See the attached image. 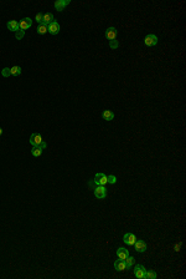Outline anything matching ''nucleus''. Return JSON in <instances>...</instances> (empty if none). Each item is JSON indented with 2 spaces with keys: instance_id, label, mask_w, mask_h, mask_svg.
Here are the masks:
<instances>
[{
  "instance_id": "obj_1",
  "label": "nucleus",
  "mask_w": 186,
  "mask_h": 279,
  "mask_svg": "<svg viewBox=\"0 0 186 279\" xmlns=\"http://www.w3.org/2000/svg\"><path fill=\"white\" fill-rule=\"evenodd\" d=\"M157 36L154 35V34H149V35H146L145 39H144V44L146 46H155L156 44H157Z\"/></svg>"
},
{
  "instance_id": "obj_2",
  "label": "nucleus",
  "mask_w": 186,
  "mask_h": 279,
  "mask_svg": "<svg viewBox=\"0 0 186 279\" xmlns=\"http://www.w3.org/2000/svg\"><path fill=\"white\" fill-rule=\"evenodd\" d=\"M94 196L98 199H103L107 197V189L104 188V186H97L94 188Z\"/></svg>"
},
{
  "instance_id": "obj_3",
  "label": "nucleus",
  "mask_w": 186,
  "mask_h": 279,
  "mask_svg": "<svg viewBox=\"0 0 186 279\" xmlns=\"http://www.w3.org/2000/svg\"><path fill=\"white\" fill-rule=\"evenodd\" d=\"M93 182L97 186H104V185H107V183H108V182H107V175H104V173H97L94 176Z\"/></svg>"
},
{
  "instance_id": "obj_4",
  "label": "nucleus",
  "mask_w": 186,
  "mask_h": 279,
  "mask_svg": "<svg viewBox=\"0 0 186 279\" xmlns=\"http://www.w3.org/2000/svg\"><path fill=\"white\" fill-rule=\"evenodd\" d=\"M134 247L138 253H144L145 250L148 249V245H146V243L144 241H142V239H137L134 243Z\"/></svg>"
},
{
  "instance_id": "obj_5",
  "label": "nucleus",
  "mask_w": 186,
  "mask_h": 279,
  "mask_svg": "<svg viewBox=\"0 0 186 279\" xmlns=\"http://www.w3.org/2000/svg\"><path fill=\"white\" fill-rule=\"evenodd\" d=\"M145 273H146V269L144 268V265H142V264L135 265V268H134V275L137 278H139V279L145 278Z\"/></svg>"
},
{
  "instance_id": "obj_6",
  "label": "nucleus",
  "mask_w": 186,
  "mask_h": 279,
  "mask_svg": "<svg viewBox=\"0 0 186 279\" xmlns=\"http://www.w3.org/2000/svg\"><path fill=\"white\" fill-rule=\"evenodd\" d=\"M47 32H50V34H52V35L58 34L60 32V24L56 20H53L51 24L47 25Z\"/></svg>"
},
{
  "instance_id": "obj_7",
  "label": "nucleus",
  "mask_w": 186,
  "mask_h": 279,
  "mask_svg": "<svg viewBox=\"0 0 186 279\" xmlns=\"http://www.w3.org/2000/svg\"><path fill=\"white\" fill-rule=\"evenodd\" d=\"M135 241H137V237H135V234H133V233H125L123 237V242L128 245H134Z\"/></svg>"
},
{
  "instance_id": "obj_8",
  "label": "nucleus",
  "mask_w": 186,
  "mask_h": 279,
  "mask_svg": "<svg viewBox=\"0 0 186 279\" xmlns=\"http://www.w3.org/2000/svg\"><path fill=\"white\" fill-rule=\"evenodd\" d=\"M30 143L32 146H40L42 143V137L40 133H32L30 136Z\"/></svg>"
},
{
  "instance_id": "obj_9",
  "label": "nucleus",
  "mask_w": 186,
  "mask_h": 279,
  "mask_svg": "<svg viewBox=\"0 0 186 279\" xmlns=\"http://www.w3.org/2000/svg\"><path fill=\"white\" fill-rule=\"evenodd\" d=\"M117 29L115 27H113V26H110V27H108V29L105 30V37L108 39L109 41H112V40H115V37H117Z\"/></svg>"
},
{
  "instance_id": "obj_10",
  "label": "nucleus",
  "mask_w": 186,
  "mask_h": 279,
  "mask_svg": "<svg viewBox=\"0 0 186 279\" xmlns=\"http://www.w3.org/2000/svg\"><path fill=\"white\" fill-rule=\"evenodd\" d=\"M31 25H32V20L30 19V18H24L22 19L20 23H19V26H20V29L21 30H26V29H30L31 27Z\"/></svg>"
},
{
  "instance_id": "obj_11",
  "label": "nucleus",
  "mask_w": 186,
  "mask_h": 279,
  "mask_svg": "<svg viewBox=\"0 0 186 279\" xmlns=\"http://www.w3.org/2000/svg\"><path fill=\"white\" fill-rule=\"evenodd\" d=\"M70 3H71L70 0H57V1L55 3V8H56L57 12H62V10L65 9L66 5H68Z\"/></svg>"
},
{
  "instance_id": "obj_12",
  "label": "nucleus",
  "mask_w": 186,
  "mask_h": 279,
  "mask_svg": "<svg viewBox=\"0 0 186 279\" xmlns=\"http://www.w3.org/2000/svg\"><path fill=\"white\" fill-rule=\"evenodd\" d=\"M127 264H125V262L124 260H122V259H117L115 262H114V269L115 270H125L127 269Z\"/></svg>"
},
{
  "instance_id": "obj_13",
  "label": "nucleus",
  "mask_w": 186,
  "mask_h": 279,
  "mask_svg": "<svg viewBox=\"0 0 186 279\" xmlns=\"http://www.w3.org/2000/svg\"><path fill=\"white\" fill-rule=\"evenodd\" d=\"M6 26H8V29L10 30V31H14V32H16L18 30H20V26H19V23L16 20H10L9 23L6 24Z\"/></svg>"
},
{
  "instance_id": "obj_14",
  "label": "nucleus",
  "mask_w": 186,
  "mask_h": 279,
  "mask_svg": "<svg viewBox=\"0 0 186 279\" xmlns=\"http://www.w3.org/2000/svg\"><path fill=\"white\" fill-rule=\"evenodd\" d=\"M117 255H118V258L119 259H122V260H124L127 258V257L129 255V250L128 249H125V248H118L117 249Z\"/></svg>"
},
{
  "instance_id": "obj_15",
  "label": "nucleus",
  "mask_w": 186,
  "mask_h": 279,
  "mask_svg": "<svg viewBox=\"0 0 186 279\" xmlns=\"http://www.w3.org/2000/svg\"><path fill=\"white\" fill-rule=\"evenodd\" d=\"M52 21H53V15L52 14H50V13L42 14V24L48 25V24H51Z\"/></svg>"
},
{
  "instance_id": "obj_16",
  "label": "nucleus",
  "mask_w": 186,
  "mask_h": 279,
  "mask_svg": "<svg viewBox=\"0 0 186 279\" xmlns=\"http://www.w3.org/2000/svg\"><path fill=\"white\" fill-rule=\"evenodd\" d=\"M42 151H43V148L41 146H32L31 155L33 156V157H40V156L42 155Z\"/></svg>"
},
{
  "instance_id": "obj_17",
  "label": "nucleus",
  "mask_w": 186,
  "mask_h": 279,
  "mask_svg": "<svg viewBox=\"0 0 186 279\" xmlns=\"http://www.w3.org/2000/svg\"><path fill=\"white\" fill-rule=\"evenodd\" d=\"M102 117H103V120H105V121H112L114 119V114L110 110H105V111H103Z\"/></svg>"
},
{
  "instance_id": "obj_18",
  "label": "nucleus",
  "mask_w": 186,
  "mask_h": 279,
  "mask_svg": "<svg viewBox=\"0 0 186 279\" xmlns=\"http://www.w3.org/2000/svg\"><path fill=\"white\" fill-rule=\"evenodd\" d=\"M36 31H37V34H38V35H43V34H46V32H47V25H45V24H38Z\"/></svg>"
},
{
  "instance_id": "obj_19",
  "label": "nucleus",
  "mask_w": 186,
  "mask_h": 279,
  "mask_svg": "<svg viewBox=\"0 0 186 279\" xmlns=\"http://www.w3.org/2000/svg\"><path fill=\"white\" fill-rule=\"evenodd\" d=\"M10 75H13V76L21 75V68L20 66H13V68L10 69Z\"/></svg>"
},
{
  "instance_id": "obj_20",
  "label": "nucleus",
  "mask_w": 186,
  "mask_h": 279,
  "mask_svg": "<svg viewBox=\"0 0 186 279\" xmlns=\"http://www.w3.org/2000/svg\"><path fill=\"white\" fill-rule=\"evenodd\" d=\"M124 262H125V264H127V267L128 268H130L133 264H134V262H135V259L133 258V257H130V255H128L125 259H124Z\"/></svg>"
},
{
  "instance_id": "obj_21",
  "label": "nucleus",
  "mask_w": 186,
  "mask_h": 279,
  "mask_svg": "<svg viewBox=\"0 0 186 279\" xmlns=\"http://www.w3.org/2000/svg\"><path fill=\"white\" fill-rule=\"evenodd\" d=\"M157 275H156V273L154 270H149V272H146L145 273V278H148V279H155Z\"/></svg>"
},
{
  "instance_id": "obj_22",
  "label": "nucleus",
  "mask_w": 186,
  "mask_h": 279,
  "mask_svg": "<svg viewBox=\"0 0 186 279\" xmlns=\"http://www.w3.org/2000/svg\"><path fill=\"white\" fill-rule=\"evenodd\" d=\"M24 35H25V31L21 30V29L16 31V34H15V36H16V39H18V40H21V39L24 37Z\"/></svg>"
},
{
  "instance_id": "obj_23",
  "label": "nucleus",
  "mask_w": 186,
  "mask_h": 279,
  "mask_svg": "<svg viewBox=\"0 0 186 279\" xmlns=\"http://www.w3.org/2000/svg\"><path fill=\"white\" fill-rule=\"evenodd\" d=\"M107 182L108 183H115L117 182V177L110 175V176H107Z\"/></svg>"
},
{
  "instance_id": "obj_24",
  "label": "nucleus",
  "mask_w": 186,
  "mask_h": 279,
  "mask_svg": "<svg viewBox=\"0 0 186 279\" xmlns=\"http://www.w3.org/2000/svg\"><path fill=\"white\" fill-rule=\"evenodd\" d=\"M109 46H110V49H117L119 46V44H118L117 40H112V41H109Z\"/></svg>"
},
{
  "instance_id": "obj_25",
  "label": "nucleus",
  "mask_w": 186,
  "mask_h": 279,
  "mask_svg": "<svg viewBox=\"0 0 186 279\" xmlns=\"http://www.w3.org/2000/svg\"><path fill=\"white\" fill-rule=\"evenodd\" d=\"M36 21H37L38 24H42V14H41V13L36 14Z\"/></svg>"
},
{
  "instance_id": "obj_26",
  "label": "nucleus",
  "mask_w": 186,
  "mask_h": 279,
  "mask_svg": "<svg viewBox=\"0 0 186 279\" xmlns=\"http://www.w3.org/2000/svg\"><path fill=\"white\" fill-rule=\"evenodd\" d=\"M1 74H3V76H10V69H9V68L4 69V70L1 71Z\"/></svg>"
},
{
  "instance_id": "obj_27",
  "label": "nucleus",
  "mask_w": 186,
  "mask_h": 279,
  "mask_svg": "<svg viewBox=\"0 0 186 279\" xmlns=\"http://www.w3.org/2000/svg\"><path fill=\"white\" fill-rule=\"evenodd\" d=\"M175 250H176V252H179V250H180V244H176V245H175Z\"/></svg>"
},
{
  "instance_id": "obj_28",
  "label": "nucleus",
  "mask_w": 186,
  "mask_h": 279,
  "mask_svg": "<svg viewBox=\"0 0 186 279\" xmlns=\"http://www.w3.org/2000/svg\"><path fill=\"white\" fill-rule=\"evenodd\" d=\"M40 146H41L42 148H45V147H46V142H43V141H42V143L40 145Z\"/></svg>"
},
{
  "instance_id": "obj_29",
  "label": "nucleus",
  "mask_w": 186,
  "mask_h": 279,
  "mask_svg": "<svg viewBox=\"0 0 186 279\" xmlns=\"http://www.w3.org/2000/svg\"><path fill=\"white\" fill-rule=\"evenodd\" d=\"M1 135H3V128L0 127V136H1Z\"/></svg>"
}]
</instances>
